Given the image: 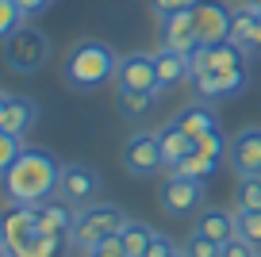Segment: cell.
<instances>
[{"label": "cell", "instance_id": "31", "mask_svg": "<svg viewBox=\"0 0 261 257\" xmlns=\"http://www.w3.org/2000/svg\"><path fill=\"white\" fill-rule=\"evenodd\" d=\"M200 0H150V12H154L158 19H165V16H177V12H188V8H196Z\"/></svg>", "mask_w": 261, "mask_h": 257}, {"label": "cell", "instance_id": "14", "mask_svg": "<svg viewBox=\"0 0 261 257\" xmlns=\"http://www.w3.org/2000/svg\"><path fill=\"white\" fill-rule=\"evenodd\" d=\"M115 81L119 89H146V92H158V65H154V54H123L119 58V69H115Z\"/></svg>", "mask_w": 261, "mask_h": 257}, {"label": "cell", "instance_id": "38", "mask_svg": "<svg viewBox=\"0 0 261 257\" xmlns=\"http://www.w3.org/2000/svg\"><path fill=\"white\" fill-rule=\"evenodd\" d=\"M242 4H250V8H257V12H261V0H242Z\"/></svg>", "mask_w": 261, "mask_h": 257}, {"label": "cell", "instance_id": "33", "mask_svg": "<svg viewBox=\"0 0 261 257\" xmlns=\"http://www.w3.org/2000/svg\"><path fill=\"white\" fill-rule=\"evenodd\" d=\"M173 249H177V242H173L169 234H154V242L146 246V253H142V257H169Z\"/></svg>", "mask_w": 261, "mask_h": 257}, {"label": "cell", "instance_id": "3", "mask_svg": "<svg viewBox=\"0 0 261 257\" xmlns=\"http://www.w3.org/2000/svg\"><path fill=\"white\" fill-rule=\"evenodd\" d=\"M123 226H127L123 208H115V203H89V208L77 211L73 234H69V249H77V253L89 257L100 242L112 238V234H119Z\"/></svg>", "mask_w": 261, "mask_h": 257}, {"label": "cell", "instance_id": "7", "mask_svg": "<svg viewBox=\"0 0 261 257\" xmlns=\"http://www.w3.org/2000/svg\"><path fill=\"white\" fill-rule=\"evenodd\" d=\"M250 73L242 69H227V73H215V69H200L192 73V96L204 100V104H219V100H234L238 92L246 89Z\"/></svg>", "mask_w": 261, "mask_h": 257}, {"label": "cell", "instance_id": "34", "mask_svg": "<svg viewBox=\"0 0 261 257\" xmlns=\"http://www.w3.org/2000/svg\"><path fill=\"white\" fill-rule=\"evenodd\" d=\"M89 257H127V249H123V242H119V234H112V238H104L96 249H92Z\"/></svg>", "mask_w": 261, "mask_h": 257}, {"label": "cell", "instance_id": "30", "mask_svg": "<svg viewBox=\"0 0 261 257\" xmlns=\"http://www.w3.org/2000/svg\"><path fill=\"white\" fill-rule=\"evenodd\" d=\"M234 215H238V234L261 246V211H234Z\"/></svg>", "mask_w": 261, "mask_h": 257}, {"label": "cell", "instance_id": "28", "mask_svg": "<svg viewBox=\"0 0 261 257\" xmlns=\"http://www.w3.org/2000/svg\"><path fill=\"white\" fill-rule=\"evenodd\" d=\"M180 249H185V257H223V246L212 238H204V234H188L185 242H180Z\"/></svg>", "mask_w": 261, "mask_h": 257}, {"label": "cell", "instance_id": "8", "mask_svg": "<svg viewBox=\"0 0 261 257\" xmlns=\"http://www.w3.org/2000/svg\"><path fill=\"white\" fill-rule=\"evenodd\" d=\"M119 165L127 169L130 177H150V173L165 169L162 165V146H158V131H135L127 138V146H123V153H119Z\"/></svg>", "mask_w": 261, "mask_h": 257}, {"label": "cell", "instance_id": "5", "mask_svg": "<svg viewBox=\"0 0 261 257\" xmlns=\"http://www.w3.org/2000/svg\"><path fill=\"white\" fill-rule=\"evenodd\" d=\"M158 208L165 215H192L196 208H204V181L185 177V173H169L158 185Z\"/></svg>", "mask_w": 261, "mask_h": 257}, {"label": "cell", "instance_id": "29", "mask_svg": "<svg viewBox=\"0 0 261 257\" xmlns=\"http://www.w3.org/2000/svg\"><path fill=\"white\" fill-rule=\"evenodd\" d=\"M19 153H23V138L0 127V173H4V169H8L12 161L19 158Z\"/></svg>", "mask_w": 261, "mask_h": 257}, {"label": "cell", "instance_id": "40", "mask_svg": "<svg viewBox=\"0 0 261 257\" xmlns=\"http://www.w3.org/2000/svg\"><path fill=\"white\" fill-rule=\"evenodd\" d=\"M169 257H185V249H180V246H177V249H173V253H169Z\"/></svg>", "mask_w": 261, "mask_h": 257}, {"label": "cell", "instance_id": "32", "mask_svg": "<svg viewBox=\"0 0 261 257\" xmlns=\"http://www.w3.org/2000/svg\"><path fill=\"white\" fill-rule=\"evenodd\" d=\"M223 257H261V253H257V246H253L250 238L238 234V238H230L227 246H223Z\"/></svg>", "mask_w": 261, "mask_h": 257}, {"label": "cell", "instance_id": "24", "mask_svg": "<svg viewBox=\"0 0 261 257\" xmlns=\"http://www.w3.org/2000/svg\"><path fill=\"white\" fill-rule=\"evenodd\" d=\"M234 203H238V211H261V177H238Z\"/></svg>", "mask_w": 261, "mask_h": 257}, {"label": "cell", "instance_id": "27", "mask_svg": "<svg viewBox=\"0 0 261 257\" xmlns=\"http://www.w3.org/2000/svg\"><path fill=\"white\" fill-rule=\"evenodd\" d=\"M177 173H185V177H196V181H207V177H215V173H219V161L204 158V153L196 150L192 158H185V161H180V169H177Z\"/></svg>", "mask_w": 261, "mask_h": 257}, {"label": "cell", "instance_id": "12", "mask_svg": "<svg viewBox=\"0 0 261 257\" xmlns=\"http://www.w3.org/2000/svg\"><path fill=\"white\" fill-rule=\"evenodd\" d=\"M158 146H162V165H165V173H177L180 161L196 153V138L188 135L177 119H169V123H162V127H158Z\"/></svg>", "mask_w": 261, "mask_h": 257}, {"label": "cell", "instance_id": "35", "mask_svg": "<svg viewBox=\"0 0 261 257\" xmlns=\"http://www.w3.org/2000/svg\"><path fill=\"white\" fill-rule=\"evenodd\" d=\"M16 4H19V12H23L27 19H35V16H42V12H46L54 0H16Z\"/></svg>", "mask_w": 261, "mask_h": 257}, {"label": "cell", "instance_id": "15", "mask_svg": "<svg viewBox=\"0 0 261 257\" xmlns=\"http://www.w3.org/2000/svg\"><path fill=\"white\" fill-rule=\"evenodd\" d=\"M196 234H204V238L219 242V246H227L230 238H238V215L227 208H204L200 215H196Z\"/></svg>", "mask_w": 261, "mask_h": 257}, {"label": "cell", "instance_id": "16", "mask_svg": "<svg viewBox=\"0 0 261 257\" xmlns=\"http://www.w3.org/2000/svg\"><path fill=\"white\" fill-rule=\"evenodd\" d=\"M154 65H158V92L192 81V62H188L185 54H177V50H169V46L154 50Z\"/></svg>", "mask_w": 261, "mask_h": 257}, {"label": "cell", "instance_id": "26", "mask_svg": "<svg viewBox=\"0 0 261 257\" xmlns=\"http://www.w3.org/2000/svg\"><path fill=\"white\" fill-rule=\"evenodd\" d=\"M23 23H27V16L19 12L16 0H0V42L12 39V35H16Z\"/></svg>", "mask_w": 261, "mask_h": 257}, {"label": "cell", "instance_id": "25", "mask_svg": "<svg viewBox=\"0 0 261 257\" xmlns=\"http://www.w3.org/2000/svg\"><path fill=\"white\" fill-rule=\"evenodd\" d=\"M227 146H230V138L223 135V127H215V131H207V135H200L196 138V150L204 153V158H212V161H227Z\"/></svg>", "mask_w": 261, "mask_h": 257}, {"label": "cell", "instance_id": "11", "mask_svg": "<svg viewBox=\"0 0 261 257\" xmlns=\"http://www.w3.org/2000/svg\"><path fill=\"white\" fill-rule=\"evenodd\" d=\"M0 234H4V242H8L12 257L23 253V246L39 234V215H35V208H4L0 211Z\"/></svg>", "mask_w": 261, "mask_h": 257}, {"label": "cell", "instance_id": "36", "mask_svg": "<svg viewBox=\"0 0 261 257\" xmlns=\"http://www.w3.org/2000/svg\"><path fill=\"white\" fill-rule=\"evenodd\" d=\"M0 257H12V249H8V242H4V234H0Z\"/></svg>", "mask_w": 261, "mask_h": 257}, {"label": "cell", "instance_id": "6", "mask_svg": "<svg viewBox=\"0 0 261 257\" xmlns=\"http://www.w3.org/2000/svg\"><path fill=\"white\" fill-rule=\"evenodd\" d=\"M100 188H104V181H100V173L92 165H85V161H65V165H62V177H58V200L81 208V203L96 200Z\"/></svg>", "mask_w": 261, "mask_h": 257}, {"label": "cell", "instance_id": "19", "mask_svg": "<svg viewBox=\"0 0 261 257\" xmlns=\"http://www.w3.org/2000/svg\"><path fill=\"white\" fill-rule=\"evenodd\" d=\"M177 123L188 131L192 138L207 135V131L219 127V115H215V104H204V100H192V104H185L177 112Z\"/></svg>", "mask_w": 261, "mask_h": 257}, {"label": "cell", "instance_id": "9", "mask_svg": "<svg viewBox=\"0 0 261 257\" xmlns=\"http://www.w3.org/2000/svg\"><path fill=\"white\" fill-rule=\"evenodd\" d=\"M230 19H234V8H227L223 0H200L192 8V23H196V35H200L204 46L230 39Z\"/></svg>", "mask_w": 261, "mask_h": 257}, {"label": "cell", "instance_id": "2", "mask_svg": "<svg viewBox=\"0 0 261 257\" xmlns=\"http://www.w3.org/2000/svg\"><path fill=\"white\" fill-rule=\"evenodd\" d=\"M115 69H119V54L104 39H77L62 58V81L73 92H92L100 85H108L115 77Z\"/></svg>", "mask_w": 261, "mask_h": 257}, {"label": "cell", "instance_id": "18", "mask_svg": "<svg viewBox=\"0 0 261 257\" xmlns=\"http://www.w3.org/2000/svg\"><path fill=\"white\" fill-rule=\"evenodd\" d=\"M39 123V104H35L31 96H8V104H4V123L0 127L12 131V135L27 138V131Z\"/></svg>", "mask_w": 261, "mask_h": 257}, {"label": "cell", "instance_id": "21", "mask_svg": "<svg viewBox=\"0 0 261 257\" xmlns=\"http://www.w3.org/2000/svg\"><path fill=\"white\" fill-rule=\"evenodd\" d=\"M154 234H158V230H150L146 223L127 219V226L119 230V242H123V249H127V257H142V253H146V246L154 242Z\"/></svg>", "mask_w": 261, "mask_h": 257}, {"label": "cell", "instance_id": "4", "mask_svg": "<svg viewBox=\"0 0 261 257\" xmlns=\"http://www.w3.org/2000/svg\"><path fill=\"white\" fill-rule=\"evenodd\" d=\"M50 39L46 31H39V27L23 23L12 39L0 42V58H4V65H8L12 73H19V77H27V73H39L42 65L50 62Z\"/></svg>", "mask_w": 261, "mask_h": 257}, {"label": "cell", "instance_id": "17", "mask_svg": "<svg viewBox=\"0 0 261 257\" xmlns=\"http://www.w3.org/2000/svg\"><path fill=\"white\" fill-rule=\"evenodd\" d=\"M35 215H39V230L42 234H58V238H69L73 234V223H77V211L73 203H65V200H46L35 208Z\"/></svg>", "mask_w": 261, "mask_h": 257}, {"label": "cell", "instance_id": "22", "mask_svg": "<svg viewBox=\"0 0 261 257\" xmlns=\"http://www.w3.org/2000/svg\"><path fill=\"white\" fill-rule=\"evenodd\" d=\"M158 104V92H146V89H119V108L127 119H142L150 108Z\"/></svg>", "mask_w": 261, "mask_h": 257}, {"label": "cell", "instance_id": "13", "mask_svg": "<svg viewBox=\"0 0 261 257\" xmlns=\"http://www.w3.org/2000/svg\"><path fill=\"white\" fill-rule=\"evenodd\" d=\"M158 31H162V46L177 50V54H185V58H192L196 50L204 46V42H200V35H196V23H192V8H188V12H177V16H165Z\"/></svg>", "mask_w": 261, "mask_h": 257}, {"label": "cell", "instance_id": "39", "mask_svg": "<svg viewBox=\"0 0 261 257\" xmlns=\"http://www.w3.org/2000/svg\"><path fill=\"white\" fill-rule=\"evenodd\" d=\"M4 104H8V96H4V100H0V123H4Z\"/></svg>", "mask_w": 261, "mask_h": 257}, {"label": "cell", "instance_id": "23", "mask_svg": "<svg viewBox=\"0 0 261 257\" xmlns=\"http://www.w3.org/2000/svg\"><path fill=\"white\" fill-rule=\"evenodd\" d=\"M65 246H69V238H58V234H42V230H39V234L23 246V253H19V257H62Z\"/></svg>", "mask_w": 261, "mask_h": 257}, {"label": "cell", "instance_id": "41", "mask_svg": "<svg viewBox=\"0 0 261 257\" xmlns=\"http://www.w3.org/2000/svg\"><path fill=\"white\" fill-rule=\"evenodd\" d=\"M4 96H8V92H0V100H4Z\"/></svg>", "mask_w": 261, "mask_h": 257}, {"label": "cell", "instance_id": "20", "mask_svg": "<svg viewBox=\"0 0 261 257\" xmlns=\"http://www.w3.org/2000/svg\"><path fill=\"white\" fill-rule=\"evenodd\" d=\"M257 8H250V4H238L234 8V19H230V39L238 42L242 50H253V35H257Z\"/></svg>", "mask_w": 261, "mask_h": 257}, {"label": "cell", "instance_id": "1", "mask_svg": "<svg viewBox=\"0 0 261 257\" xmlns=\"http://www.w3.org/2000/svg\"><path fill=\"white\" fill-rule=\"evenodd\" d=\"M58 177H62V165L54 153L23 146V153L0 173V196L12 208H39L58 196Z\"/></svg>", "mask_w": 261, "mask_h": 257}, {"label": "cell", "instance_id": "10", "mask_svg": "<svg viewBox=\"0 0 261 257\" xmlns=\"http://www.w3.org/2000/svg\"><path fill=\"white\" fill-rule=\"evenodd\" d=\"M227 161L238 177H261V127H242L230 135Z\"/></svg>", "mask_w": 261, "mask_h": 257}, {"label": "cell", "instance_id": "37", "mask_svg": "<svg viewBox=\"0 0 261 257\" xmlns=\"http://www.w3.org/2000/svg\"><path fill=\"white\" fill-rule=\"evenodd\" d=\"M253 46H261V16H257V35H253Z\"/></svg>", "mask_w": 261, "mask_h": 257}]
</instances>
